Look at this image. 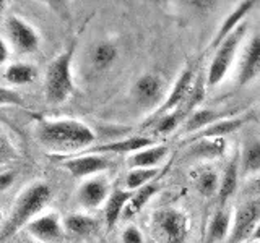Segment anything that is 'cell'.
I'll return each instance as SVG.
<instances>
[{"mask_svg": "<svg viewBox=\"0 0 260 243\" xmlns=\"http://www.w3.org/2000/svg\"><path fill=\"white\" fill-rule=\"evenodd\" d=\"M38 140L47 149L70 152L89 148L94 140V132L78 120H52L43 122L38 128Z\"/></svg>", "mask_w": 260, "mask_h": 243, "instance_id": "6da1fadb", "label": "cell"}, {"mask_svg": "<svg viewBox=\"0 0 260 243\" xmlns=\"http://www.w3.org/2000/svg\"><path fill=\"white\" fill-rule=\"evenodd\" d=\"M51 196L52 191L47 183L36 182L28 185L18 194V198L15 199L10 217H8V221L4 224L2 229H0V243H5L21 227L28 225L32 219H36V214L44 209Z\"/></svg>", "mask_w": 260, "mask_h": 243, "instance_id": "7a4b0ae2", "label": "cell"}, {"mask_svg": "<svg viewBox=\"0 0 260 243\" xmlns=\"http://www.w3.org/2000/svg\"><path fill=\"white\" fill-rule=\"evenodd\" d=\"M150 227L156 243H185L189 237V219L176 208L154 211Z\"/></svg>", "mask_w": 260, "mask_h": 243, "instance_id": "3957f363", "label": "cell"}, {"mask_svg": "<svg viewBox=\"0 0 260 243\" xmlns=\"http://www.w3.org/2000/svg\"><path fill=\"white\" fill-rule=\"evenodd\" d=\"M73 91L72 79V51L62 52L49 63L44 81L46 99L51 104H62Z\"/></svg>", "mask_w": 260, "mask_h": 243, "instance_id": "277c9868", "label": "cell"}, {"mask_svg": "<svg viewBox=\"0 0 260 243\" xmlns=\"http://www.w3.org/2000/svg\"><path fill=\"white\" fill-rule=\"evenodd\" d=\"M246 29H247L246 23L239 24V26L218 46L216 54L208 68V78H207L208 86H216L224 79L226 73L230 71L231 65L234 62V57L241 46V40L244 39V34H246Z\"/></svg>", "mask_w": 260, "mask_h": 243, "instance_id": "5b68a950", "label": "cell"}, {"mask_svg": "<svg viewBox=\"0 0 260 243\" xmlns=\"http://www.w3.org/2000/svg\"><path fill=\"white\" fill-rule=\"evenodd\" d=\"M260 219V201H249L246 205L239 206L236 211L234 221L231 224V230L228 235L226 243H241L252 235L255 224Z\"/></svg>", "mask_w": 260, "mask_h": 243, "instance_id": "8992f818", "label": "cell"}, {"mask_svg": "<svg viewBox=\"0 0 260 243\" xmlns=\"http://www.w3.org/2000/svg\"><path fill=\"white\" fill-rule=\"evenodd\" d=\"M192 86H193V71L192 68H187L181 73V76L176 79V83L173 89L169 91L166 101L159 105L156 112H154L153 118H159L165 115V113H169L179 109L181 105H184L189 101V97L192 94Z\"/></svg>", "mask_w": 260, "mask_h": 243, "instance_id": "52a82bcc", "label": "cell"}, {"mask_svg": "<svg viewBox=\"0 0 260 243\" xmlns=\"http://www.w3.org/2000/svg\"><path fill=\"white\" fill-rule=\"evenodd\" d=\"M7 32H8V36H10L13 46L23 54L35 52L39 47V36L36 29L23 18L10 16V18L7 20Z\"/></svg>", "mask_w": 260, "mask_h": 243, "instance_id": "ba28073f", "label": "cell"}, {"mask_svg": "<svg viewBox=\"0 0 260 243\" xmlns=\"http://www.w3.org/2000/svg\"><path fill=\"white\" fill-rule=\"evenodd\" d=\"M260 76V34L254 36L244 49L238 71V83L241 86Z\"/></svg>", "mask_w": 260, "mask_h": 243, "instance_id": "9c48e42d", "label": "cell"}, {"mask_svg": "<svg viewBox=\"0 0 260 243\" xmlns=\"http://www.w3.org/2000/svg\"><path fill=\"white\" fill-rule=\"evenodd\" d=\"M28 232L35 238L44 243L59 241L63 235L59 217L54 214H46V216H39L36 219H32L28 224Z\"/></svg>", "mask_w": 260, "mask_h": 243, "instance_id": "30bf717a", "label": "cell"}, {"mask_svg": "<svg viewBox=\"0 0 260 243\" xmlns=\"http://www.w3.org/2000/svg\"><path fill=\"white\" fill-rule=\"evenodd\" d=\"M62 166L67 169L73 177L81 178V177L103 172L104 169L109 167V160L104 156H101V154H85V156H81V157L65 160Z\"/></svg>", "mask_w": 260, "mask_h": 243, "instance_id": "8fae6325", "label": "cell"}, {"mask_svg": "<svg viewBox=\"0 0 260 243\" xmlns=\"http://www.w3.org/2000/svg\"><path fill=\"white\" fill-rule=\"evenodd\" d=\"M77 198L80 201V205H83L85 208L89 209L98 208L104 201H108L109 186L101 178H91V180H86L83 185H80V188L77 191Z\"/></svg>", "mask_w": 260, "mask_h": 243, "instance_id": "7c38bea8", "label": "cell"}, {"mask_svg": "<svg viewBox=\"0 0 260 243\" xmlns=\"http://www.w3.org/2000/svg\"><path fill=\"white\" fill-rule=\"evenodd\" d=\"M162 93V81L156 75H143L140 76L134 85V97L138 104L150 107L154 104Z\"/></svg>", "mask_w": 260, "mask_h": 243, "instance_id": "4fadbf2b", "label": "cell"}, {"mask_svg": "<svg viewBox=\"0 0 260 243\" xmlns=\"http://www.w3.org/2000/svg\"><path fill=\"white\" fill-rule=\"evenodd\" d=\"M153 146V140L146 136H130L125 138V140H119L114 143H108V144H101L96 146L94 149H89L93 154H103V152H138L142 149H146Z\"/></svg>", "mask_w": 260, "mask_h": 243, "instance_id": "5bb4252c", "label": "cell"}, {"mask_svg": "<svg viewBox=\"0 0 260 243\" xmlns=\"http://www.w3.org/2000/svg\"><path fill=\"white\" fill-rule=\"evenodd\" d=\"M252 7H254V2H250V0H247V2H241L238 7H236L234 10L224 18L221 26H219V31H218V34H216L211 46H213L215 49H218V46L221 44L223 40L239 26V24H242V20L246 18V15L252 10Z\"/></svg>", "mask_w": 260, "mask_h": 243, "instance_id": "9a60e30c", "label": "cell"}, {"mask_svg": "<svg viewBox=\"0 0 260 243\" xmlns=\"http://www.w3.org/2000/svg\"><path fill=\"white\" fill-rule=\"evenodd\" d=\"M166 154V146H150V148L132 154L128 159V166L130 169H158Z\"/></svg>", "mask_w": 260, "mask_h": 243, "instance_id": "2e32d148", "label": "cell"}, {"mask_svg": "<svg viewBox=\"0 0 260 243\" xmlns=\"http://www.w3.org/2000/svg\"><path fill=\"white\" fill-rule=\"evenodd\" d=\"M230 117L228 112L223 110H211V109H200L190 113L184 125L185 133H200L202 130H205L207 127L213 125L215 122Z\"/></svg>", "mask_w": 260, "mask_h": 243, "instance_id": "e0dca14e", "label": "cell"}, {"mask_svg": "<svg viewBox=\"0 0 260 243\" xmlns=\"http://www.w3.org/2000/svg\"><path fill=\"white\" fill-rule=\"evenodd\" d=\"M132 198V191L128 190H114L108 201H106V224L109 229H112L117 224L120 216L124 214V209L127 206V202Z\"/></svg>", "mask_w": 260, "mask_h": 243, "instance_id": "ac0fdd59", "label": "cell"}, {"mask_svg": "<svg viewBox=\"0 0 260 243\" xmlns=\"http://www.w3.org/2000/svg\"><path fill=\"white\" fill-rule=\"evenodd\" d=\"M231 230V216L228 211L219 209L210 219L208 232H207V243H218L228 238Z\"/></svg>", "mask_w": 260, "mask_h": 243, "instance_id": "d6986e66", "label": "cell"}, {"mask_svg": "<svg viewBox=\"0 0 260 243\" xmlns=\"http://www.w3.org/2000/svg\"><path fill=\"white\" fill-rule=\"evenodd\" d=\"M244 124V118L238 117H226L215 122L213 125L207 127L205 130H202L199 133L200 140H215V138H223L226 135L234 133L236 130H239Z\"/></svg>", "mask_w": 260, "mask_h": 243, "instance_id": "ffe728a7", "label": "cell"}, {"mask_svg": "<svg viewBox=\"0 0 260 243\" xmlns=\"http://www.w3.org/2000/svg\"><path fill=\"white\" fill-rule=\"evenodd\" d=\"M238 178H239L238 159H233L230 164L226 166L224 172H223V177L219 178L218 198H219V201H221V202H226L236 193V188H238Z\"/></svg>", "mask_w": 260, "mask_h": 243, "instance_id": "44dd1931", "label": "cell"}, {"mask_svg": "<svg viewBox=\"0 0 260 243\" xmlns=\"http://www.w3.org/2000/svg\"><path fill=\"white\" fill-rule=\"evenodd\" d=\"M156 191H158V185H154V183H148V185L142 186V188H138L137 191H132V198H130V201L127 202L124 214L122 216L132 217V216L138 214L146 206V202L156 194Z\"/></svg>", "mask_w": 260, "mask_h": 243, "instance_id": "7402d4cb", "label": "cell"}, {"mask_svg": "<svg viewBox=\"0 0 260 243\" xmlns=\"http://www.w3.org/2000/svg\"><path fill=\"white\" fill-rule=\"evenodd\" d=\"M117 59V47L112 43H98L91 49V63L98 70H106L109 68Z\"/></svg>", "mask_w": 260, "mask_h": 243, "instance_id": "603a6c76", "label": "cell"}, {"mask_svg": "<svg viewBox=\"0 0 260 243\" xmlns=\"http://www.w3.org/2000/svg\"><path fill=\"white\" fill-rule=\"evenodd\" d=\"M36 76L38 70L29 63H13L5 71V79L12 85H29Z\"/></svg>", "mask_w": 260, "mask_h": 243, "instance_id": "cb8c5ba5", "label": "cell"}, {"mask_svg": "<svg viewBox=\"0 0 260 243\" xmlns=\"http://www.w3.org/2000/svg\"><path fill=\"white\" fill-rule=\"evenodd\" d=\"M65 227L75 235L86 237L98 229V221L94 217L83 216V214H72L65 219Z\"/></svg>", "mask_w": 260, "mask_h": 243, "instance_id": "d4e9b609", "label": "cell"}, {"mask_svg": "<svg viewBox=\"0 0 260 243\" xmlns=\"http://www.w3.org/2000/svg\"><path fill=\"white\" fill-rule=\"evenodd\" d=\"M260 170V140H249L242 151V172L255 174Z\"/></svg>", "mask_w": 260, "mask_h": 243, "instance_id": "484cf974", "label": "cell"}, {"mask_svg": "<svg viewBox=\"0 0 260 243\" xmlns=\"http://www.w3.org/2000/svg\"><path fill=\"white\" fill-rule=\"evenodd\" d=\"M159 169H132L125 175V190L137 191L142 186L151 183V180L158 175Z\"/></svg>", "mask_w": 260, "mask_h": 243, "instance_id": "4316f807", "label": "cell"}, {"mask_svg": "<svg viewBox=\"0 0 260 243\" xmlns=\"http://www.w3.org/2000/svg\"><path fill=\"white\" fill-rule=\"evenodd\" d=\"M219 178L218 174L213 170H205L202 172L200 177L197 178V190L203 194V196H211L218 191Z\"/></svg>", "mask_w": 260, "mask_h": 243, "instance_id": "83f0119b", "label": "cell"}, {"mask_svg": "<svg viewBox=\"0 0 260 243\" xmlns=\"http://www.w3.org/2000/svg\"><path fill=\"white\" fill-rule=\"evenodd\" d=\"M0 105H18V107H23L24 102L16 91L0 86Z\"/></svg>", "mask_w": 260, "mask_h": 243, "instance_id": "f1b7e54d", "label": "cell"}, {"mask_svg": "<svg viewBox=\"0 0 260 243\" xmlns=\"http://www.w3.org/2000/svg\"><path fill=\"white\" fill-rule=\"evenodd\" d=\"M122 243H143V235L137 227L130 225L122 232Z\"/></svg>", "mask_w": 260, "mask_h": 243, "instance_id": "f546056e", "label": "cell"}, {"mask_svg": "<svg viewBox=\"0 0 260 243\" xmlns=\"http://www.w3.org/2000/svg\"><path fill=\"white\" fill-rule=\"evenodd\" d=\"M15 180V175L12 172H4L0 174V193H4L7 188H10V185Z\"/></svg>", "mask_w": 260, "mask_h": 243, "instance_id": "4dcf8cb0", "label": "cell"}, {"mask_svg": "<svg viewBox=\"0 0 260 243\" xmlns=\"http://www.w3.org/2000/svg\"><path fill=\"white\" fill-rule=\"evenodd\" d=\"M7 59H8V49H7V44L4 43V39L0 37V65H2Z\"/></svg>", "mask_w": 260, "mask_h": 243, "instance_id": "1f68e13d", "label": "cell"}, {"mask_svg": "<svg viewBox=\"0 0 260 243\" xmlns=\"http://www.w3.org/2000/svg\"><path fill=\"white\" fill-rule=\"evenodd\" d=\"M250 237L254 240H260V219H258V222L255 224V229H254V232H252Z\"/></svg>", "mask_w": 260, "mask_h": 243, "instance_id": "d6a6232c", "label": "cell"}, {"mask_svg": "<svg viewBox=\"0 0 260 243\" xmlns=\"http://www.w3.org/2000/svg\"><path fill=\"white\" fill-rule=\"evenodd\" d=\"M5 5V2H4V0H0V10H2V7Z\"/></svg>", "mask_w": 260, "mask_h": 243, "instance_id": "836d02e7", "label": "cell"}, {"mask_svg": "<svg viewBox=\"0 0 260 243\" xmlns=\"http://www.w3.org/2000/svg\"><path fill=\"white\" fill-rule=\"evenodd\" d=\"M0 222H2V211H0Z\"/></svg>", "mask_w": 260, "mask_h": 243, "instance_id": "e575fe53", "label": "cell"}]
</instances>
